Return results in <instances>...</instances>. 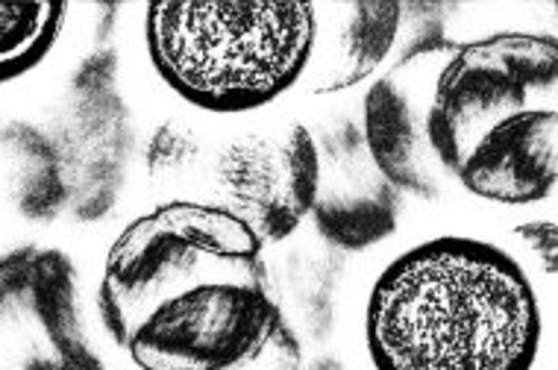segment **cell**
<instances>
[{
	"mask_svg": "<svg viewBox=\"0 0 558 370\" xmlns=\"http://www.w3.org/2000/svg\"><path fill=\"white\" fill-rule=\"evenodd\" d=\"M318 39L315 3H150L145 45L165 86L209 115H247L303 83Z\"/></svg>",
	"mask_w": 558,
	"mask_h": 370,
	"instance_id": "obj_4",
	"label": "cell"
},
{
	"mask_svg": "<svg viewBox=\"0 0 558 370\" xmlns=\"http://www.w3.org/2000/svg\"><path fill=\"white\" fill-rule=\"evenodd\" d=\"M232 370H303V350H300L298 335L289 326V321L282 318V312L277 314V321L270 326L268 338L259 350Z\"/></svg>",
	"mask_w": 558,
	"mask_h": 370,
	"instance_id": "obj_10",
	"label": "cell"
},
{
	"mask_svg": "<svg viewBox=\"0 0 558 370\" xmlns=\"http://www.w3.org/2000/svg\"><path fill=\"white\" fill-rule=\"evenodd\" d=\"M518 235L523 242L532 244V250L538 256H544V264H547V273L553 276L556 273V224L553 221H544V224H526L520 226Z\"/></svg>",
	"mask_w": 558,
	"mask_h": 370,
	"instance_id": "obj_11",
	"label": "cell"
},
{
	"mask_svg": "<svg viewBox=\"0 0 558 370\" xmlns=\"http://www.w3.org/2000/svg\"><path fill=\"white\" fill-rule=\"evenodd\" d=\"M329 15V33L318 29L315 53L306 69L308 95H336L365 83L400 36V3H332L318 7Z\"/></svg>",
	"mask_w": 558,
	"mask_h": 370,
	"instance_id": "obj_7",
	"label": "cell"
},
{
	"mask_svg": "<svg viewBox=\"0 0 558 370\" xmlns=\"http://www.w3.org/2000/svg\"><path fill=\"white\" fill-rule=\"evenodd\" d=\"M0 370H107L83 330L77 268L62 250L0 256Z\"/></svg>",
	"mask_w": 558,
	"mask_h": 370,
	"instance_id": "obj_6",
	"label": "cell"
},
{
	"mask_svg": "<svg viewBox=\"0 0 558 370\" xmlns=\"http://www.w3.org/2000/svg\"><path fill=\"white\" fill-rule=\"evenodd\" d=\"M97 312L138 370H232L265 344L279 306L251 226L168 200L109 247Z\"/></svg>",
	"mask_w": 558,
	"mask_h": 370,
	"instance_id": "obj_1",
	"label": "cell"
},
{
	"mask_svg": "<svg viewBox=\"0 0 558 370\" xmlns=\"http://www.w3.org/2000/svg\"><path fill=\"white\" fill-rule=\"evenodd\" d=\"M421 141L438 195L459 185L500 206L541 203L558 180V41L497 33L421 39Z\"/></svg>",
	"mask_w": 558,
	"mask_h": 370,
	"instance_id": "obj_2",
	"label": "cell"
},
{
	"mask_svg": "<svg viewBox=\"0 0 558 370\" xmlns=\"http://www.w3.org/2000/svg\"><path fill=\"white\" fill-rule=\"evenodd\" d=\"M62 3H0V86L39 69L62 36Z\"/></svg>",
	"mask_w": 558,
	"mask_h": 370,
	"instance_id": "obj_9",
	"label": "cell"
},
{
	"mask_svg": "<svg viewBox=\"0 0 558 370\" xmlns=\"http://www.w3.org/2000/svg\"><path fill=\"white\" fill-rule=\"evenodd\" d=\"M541 335L538 294L523 264L471 235L414 244L367 297L376 370H532Z\"/></svg>",
	"mask_w": 558,
	"mask_h": 370,
	"instance_id": "obj_3",
	"label": "cell"
},
{
	"mask_svg": "<svg viewBox=\"0 0 558 370\" xmlns=\"http://www.w3.org/2000/svg\"><path fill=\"white\" fill-rule=\"evenodd\" d=\"M147 171L156 183L201 188L194 203L218 206L256 233L279 244L312 214L320 185V153L300 121L270 118L206 138L183 121L156 130L147 147Z\"/></svg>",
	"mask_w": 558,
	"mask_h": 370,
	"instance_id": "obj_5",
	"label": "cell"
},
{
	"mask_svg": "<svg viewBox=\"0 0 558 370\" xmlns=\"http://www.w3.org/2000/svg\"><path fill=\"white\" fill-rule=\"evenodd\" d=\"M315 224L329 242L347 250H362L367 244L383 242L397 226V188L383 174L341 176L329 188H318L312 206Z\"/></svg>",
	"mask_w": 558,
	"mask_h": 370,
	"instance_id": "obj_8",
	"label": "cell"
}]
</instances>
